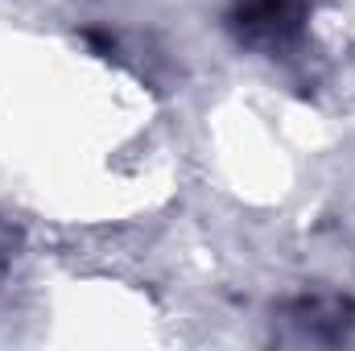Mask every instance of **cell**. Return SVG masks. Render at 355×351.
<instances>
[{
    "label": "cell",
    "instance_id": "1",
    "mask_svg": "<svg viewBox=\"0 0 355 351\" xmlns=\"http://www.w3.org/2000/svg\"><path fill=\"white\" fill-rule=\"evenodd\" d=\"M236 17L252 42L265 37L268 46H281L297 33V0H244Z\"/></svg>",
    "mask_w": 355,
    "mask_h": 351
}]
</instances>
